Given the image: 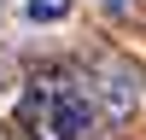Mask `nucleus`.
<instances>
[{"label": "nucleus", "mask_w": 146, "mask_h": 140, "mask_svg": "<svg viewBox=\"0 0 146 140\" xmlns=\"http://www.w3.org/2000/svg\"><path fill=\"white\" fill-rule=\"evenodd\" d=\"M47 128H53V140H88L94 128V105L82 99V93H53V105H47Z\"/></svg>", "instance_id": "1"}, {"label": "nucleus", "mask_w": 146, "mask_h": 140, "mask_svg": "<svg viewBox=\"0 0 146 140\" xmlns=\"http://www.w3.org/2000/svg\"><path fill=\"white\" fill-rule=\"evenodd\" d=\"M100 105H105L111 117H129V111L140 105V76H135L129 64H105V70H100Z\"/></svg>", "instance_id": "2"}, {"label": "nucleus", "mask_w": 146, "mask_h": 140, "mask_svg": "<svg viewBox=\"0 0 146 140\" xmlns=\"http://www.w3.org/2000/svg\"><path fill=\"white\" fill-rule=\"evenodd\" d=\"M23 18L29 23H64L70 18V0H23Z\"/></svg>", "instance_id": "3"}, {"label": "nucleus", "mask_w": 146, "mask_h": 140, "mask_svg": "<svg viewBox=\"0 0 146 140\" xmlns=\"http://www.w3.org/2000/svg\"><path fill=\"white\" fill-rule=\"evenodd\" d=\"M12 88V70H6V58H0V93H6Z\"/></svg>", "instance_id": "4"}, {"label": "nucleus", "mask_w": 146, "mask_h": 140, "mask_svg": "<svg viewBox=\"0 0 146 140\" xmlns=\"http://www.w3.org/2000/svg\"><path fill=\"white\" fill-rule=\"evenodd\" d=\"M105 6H117V12H123V6H135V0H105Z\"/></svg>", "instance_id": "5"}]
</instances>
